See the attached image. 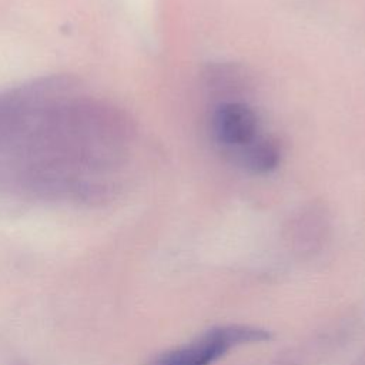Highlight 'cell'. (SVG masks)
Wrapping results in <instances>:
<instances>
[{
  "mask_svg": "<svg viewBox=\"0 0 365 365\" xmlns=\"http://www.w3.org/2000/svg\"><path fill=\"white\" fill-rule=\"evenodd\" d=\"M135 127L66 78L0 91V184L66 200L101 198L125 180Z\"/></svg>",
  "mask_w": 365,
  "mask_h": 365,
  "instance_id": "6da1fadb",
  "label": "cell"
},
{
  "mask_svg": "<svg viewBox=\"0 0 365 365\" xmlns=\"http://www.w3.org/2000/svg\"><path fill=\"white\" fill-rule=\"evenodd\" d=\"M210 131L214 143L232 158L261 137L257 111L240 98L218 101L214 106Z\"/></svg>",
  "mask_w": 365,
  "mask_h": 365,
  "instance_id": "7a4b0ae2",
  "label": "cell"
},
{
  "mask_svg": "<svg viewBox=\"0 0 365 365\" xmlns=\"http://www.w3.org/2000/svg\"><path fill=\"white\" fill-rule=\"evenodd\" d=\"M230 348L221 328H214L200 339L158 356L153 365H210Z\"/></svg>",
  "mask_w": 365,
  "mask_h": 365,
  "instance_id": "3957f363",
  "label": "cell"
},
{
  "mask_svg": "<svg viewBox=\"0 0 365 365\" xmlns=\"http://www.w3.org/2000/svg\"><path fill=\"white\" fill-rule=\"evenodd\" d=\"M234 158L252 174H268L281 163V147L277 140L261 135Z\"/></svg>",
  "mask_w": 365,
  "mask_h": 365,
  "instance_id": "277c9868",
  "label": "cell"
}]
</instances>
